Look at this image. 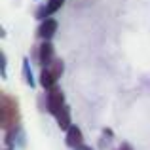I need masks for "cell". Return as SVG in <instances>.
Returning a JSON list of instances; mask_svg holds the SVG:
<instances>
[{"label": "cell", "mask_w": 150, "mask_h": 150, "mask_svg": "<svg viewBox=\"0 0 150 150\" xmlns=\"http://www.w3.org/2000/svg\"><path fill=\"white\" fill-rule=\"evenodd\" d=\"M65 108V103H63V93H61V89H57V88H51L50 89V93H48V110L53 116H57L61 110Z\"/></svg>", "instance_id": "cell-1"}, {"label": "cell", "mask_w": 150, "mask_h": 150, "mask_svg": "<svg viewBox=\"0 0 150 150\" xmlns=\"http://www.w3.org/2000/svg\"><path fill=\"white\" fill-rule=\"evenodd\" d=\"M55 30H57V21H55V19H46V21L40 25V29H38V34L48 42L55 34Z\"/></svg>", "instance_id": "cell-2"}, {"label": "cell", "mask_w": 150, "mask_h": 150, "mask_svg": "<svg viewBox=\"0 0 150 150\" xmlns=\"http://www.w3.org/2000/svg\"><path fill=\"white\" fill-rule=\"evenodd\" d=\"M53 46L50 44V42H44V44L40 46V63L46 67H50L51 63H53Z\"/></svg>", "instance_id": "cell-3"}, {"label": "cell", "mask_w": 150, "mask_h": 150, "mask_svg": "<svg viewBox=\"0 0 150 150\" xmlns=\"http://www.w3.org/2000/svg\"><path fill=\"white\" fill-rule=\"evenodd\" d=\"M67 144L69 146H82V131L76 127V125H72V127L69 129V133H67Z\"/></svg>", "instance_id": "cell-4"}, {"label": "cell", "mask_w": 150, "mask_h": 150, "mask_svg": "<svg viewBox=\"0 0 150 150\" xmlns=\"http://www.w3.org/2000/svg\"><path fill=\"white\" fill-rule=\"evenodd\" d=\"M57 122H59V127L61 129H70L72 127V125H70V110H69L67 105H65V108L57 114Z\"/></svg>", "instance_id": "cell-5"}, {"label": "cell", "mask_w": 150, "mask_h": 150, "mask_svg": "<svg viewBox=\"0 0 150 150\" xmlns=\"http://www.w3.org/2000/svg\"><path fill=\"white\" fill-rule=\"evenodd\" d=\"M55 80H57V78H55V76L50 72L48 69H46L44 72H42V76H40V84L44 86L46 89H51V88H55Z\"/></svg>", "instance_id": "cell-6"}, {"label": "cell", "mask_w": 150, "mask_h": 150, "mask_svg": "<svg viewBox=\"0 0 150 150\" xmlns=\"http://www.w3.org/2000/svg\"><path fill=\"white\" fill-rule=\"evenodd\" d=\"M48 70H50L51 74H53L55 78H57L59 74L63 72V63H61V61H57V59H55V61H53V63H51V65L48 67Z\"/></svg>", "instance_id": "cell-7"}, {"label": "cell", "mask_w": 150, "mask_h": 150, "mask_svg": "<svg viewBox=\"0 0 150 150\" xmlns=\"http://www.w3.org/2000/svg\"><path fill=\"white\" fill-rule=\"evenodd\" d=\"M61 6H63V0H50L48 8H46V15H48V13H53V11L59 10Z\"/></svg>", "instance_id": "cell-8"}, {"label": "cell", "mask_w": 150, "mask_h": 150, "mask_svg": "<svg viewBox=\"0 0 150 150\" xmlns=\"http://www.w3.org/2000/svg\"><path fill=\"white\" fill-rule=\"evenodd\" d=\"M74 150H91L89 146H84V144H82V146H78V148H74Z\"/></svg>", "instance_id": "cell-9"}]
</instances>
